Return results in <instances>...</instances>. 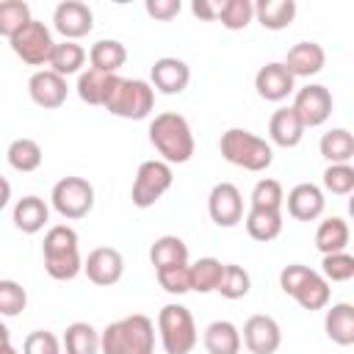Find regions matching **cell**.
I'll return each mask as SVG.
<instances>
[{
    "instance_id": "obj_51",
    "label": "cell",
    "mask_w": 354,
    "mask_h": 354,
    "mask_svg": "<svg viewBox=\"0 0 354 354\" xmlns=\"http://www.w3.org/2000/svg\"><path fill=\"white\" fill-rule=\"evenodd\" d=\"M0 354H17V348L11 343H6V346H0Z\"/></svg>"
},
{
    "instance_id": "obj_18",
    "label": "cell",
    "mask_w": 354,
    "mask_h": 354,
    "mask_svg": "<svg viewBox=\"0 0 354 354\" xmlns=\"http://www.w3.org/2000/svg\"><path fill=\"white\" fill-rule=\"evenodd\" d=\"M288 213L296 221H315L324 213V194L313 183H299L288 194Z\"/></svg>"
},
{
    "instance_id": "obj_14",
    "label": "cell",
    "mask_w": 354,
    "mask_h": 354,
    "mask_svg": "<svg viewBox=\"0 0 354 354\" xmlns=\"http://www.w3.org/2000/svg\"><path fill=\"white\" fill-rule=\"evenodd\" d=\"M152 86L160 91V94H183L185 91V86H188V80H191V69H188V64L185 61H180V58H171V55H166V58H158L155 64H152Z\"/></svg>"
},
{
    "instance_id": "obj_37",
    "label": "cell",
    "mask_w": 354,
    "mask_h": 354,
    "mask_svg": "<svg viewBox=\"0 0 354 354\" xmlns=\"http://www.w3.org/2000/svg\"><path fill=\"white\" fill-rule=\"evenodd\" d=\"M249 288H252V279H249V274H246V268H241V266H235V263H227L224 266V274H221V282H218V293L224 296V299H243L246 293H249Z\"/></svg>"
},
{
    "instance_id": "obj_13",
    "label": "cell",
    "mask_w": 354,
    "mask_h": 354,
    "mask_svg": "<svg viewBox=\"0 0 354 354\" xmlns=\"http://www.w3.org/2000/svg\"><path fill=\"white\" fill-rule=\"evenodd\" d=\"M243 343L252 354H274L282 343L279 324L271 315H252L243 324Z\"/></svg>"
},
{
    "instance_id": "obj_42",
    "label": "cell",
    "mask_w": 354,
    "mask_h": 354,
    "mask_svg": "<svg viewBox=\"0 0 354 354\" xmlns=\"http://www.w3.org/2000/svg\"><path fill=\"white\" fill-rule=\"evenodd\" d=\"M324 279L329 282H346L354 277V257L348 252H335V254H324Z\"/></svg>"
},
{
    "instance_id": "obj_11",
    "label": "cell",
    "mask_w": 354,
    "mask_h": 354,
    "mask_svg": "<svg viewBox=\"0 0 354 354\" xmlns=\"http://www.w3.org/2000/svg\"><path fill=\"white\" fill-rule=\"evenodd\" d=\"M83 271L88 277V282L100 285V288H111L122 279V271H124V260L116 249L111 246H97L88 252L86 263H83Z\"/></svg>"
},
{
    "instance_id": "obj_7",
    "label": "cell",
    "mask_w": 354,
    "mask_h": 354,
    "mask_svg": "<svg viewBox=\"0 0 354 354\" xmlns=\"http://www.w3.org/2000/svg\"><path fill=\"white\" fill-rule=\"evenodd\" d=\"M53 207L64 218H83L94 207V188L83 177H64L53 188Z\"/></svg>"
},
{
    "instance_id": "obj_31",
    "label": "cell",
    "mask_w": 354,
    "mask_h": 354,
    "mask_svg": "<svg viewBox=\"0 0 354 354\" xmlns=\"http://www.w3.org/2000/svg\"><path fill=\"white\" fill-rule=\"evenodd\" d=\"M188 271H191V290L210 293V290L218 288L221 274H224V266L216 257H199L194 266H188Z\"/></svg>"
},
{
    "instance_id": "obj_6",
    "label": "cell",
    "mask_w": 354,
    "mask_h": 354,
    "mask_svg": "<svg viewBox=\"0 0 354 354\" xmlns=\"http://www.w3.org/2000/svg\"><path fill=\"white\" fill-rule=\"evenodd\" d=\"M171 180H174V174H171V166L166 160H144L138 166L136 180H133V191H130L133 205L141 210L152 207L171 188Z\"/></svg>"
},
{
    "instance_id": "obj_49",
    "label": "cell",
    "mask_w": 354,
    "mask_h": 354,
    "mask_svg": "<svg viewBox=\"0 0 354 354\" xmlns=\"http://www.w3.org/2000/svg\"><path fill=\"white\" fill-rule=\"evenodd\" d=\"M8 199H11V185L6 177H0V210L8 205Z\"/></svg>"
},
{
    "instance_id": "obj_39",
    "label": "cell",
    "mask_w": 354,
    "mask_h": 354,
    "mask_svg": "<svg viewBox=\"0 0 354 354\" xmlns=\"http://www.w3.org/2000/svg\"><path fill=\"white\" fill-rule=\"evenodd\" d=\"M28 307V293L14 279H0V315L14 318Z\"/></svg>"
},
{
    "instance_id": "obj_46",
    "label": "cell",
    "mask_w": 354,
    "mask_h": 354,
    "mask_svg": "<svg viewBox=\"0 0 354 354\" xmlns=\"http://www.w3.org/2000/svg\"><path fill=\"white\" fill-rule=\"evenodd\" d=\"M310 274H313V268H307V266H301V263H290V266H285V268L279 271V288H282L288 296H296V290L310 279Z\"/></svg>"
},
{
    "instance_id": "obj_8",
    "label": "cell",
    "mask_w": 354,
    "mask_h": 354,
    "mask_svg": "<svg viewBox=\"0 0 354 354\" xmlns=\"http://www.w3.org/2000/svg\"><path fill=\"white\" fill-rule=\"evenodd\" d=\"M11 50L17 53V58H22L25 64L30 66H41L50 61V53H53V36L47 30L44 22L39 19H30L22 30H17L11 39Z\"/></svg>"
},
{
    "instance_id": "obj_23",
    "label": "cell",
    "mask_w": 354,
    "mask_h": 354,
    "mask_svg": "<svg viewBox=\"0 0 354 354\" xmlns=\"http://www.w3.org/2000/svg\"><path fill=\"white\" fill-rule=\"evenodd\" d=\"M88 61H91V69L105 72V75H116V69H122L124 61H127V50L116 39H102L91 47Z\"/></svg>"
},
{
    "instance_id": "obj_21",
    "label": "cell",
    "mask_w": 354,
    "mask_h": 354,
    "mask_svg": "<svg viewBox=\"0 0 354 354\" xmlns=\"http://www.w3.org/2000/svg\"><path fill=\"white\" fill-rule=\"evenodd\" d=\"M254 17L266 30H285L296 19L293 0H260L254 6Z\"/></svg>"
},
{
    "instance_id": "obj_1",
    "label": "cell",
    "mask_w": 354,
    "mask_h": 354,
    "mask_svg": "<svg viewBox=\"0 0 354 354\" xmlns=\"http://www.w3.org/2000/svg\"><path fill=\"white\" fill-rule=\"evenodd\" d=\"M102 354H155V326L147 315L133 313L108 324L100 335Z\"/></svg>"
},
{
    "instance_id": "obj_41",
    "label": "cell",
    "mask_w": 354,
    "mask_h": 354,
    "mask_svg": "<svg viewBox=\"0 0 354 354\" xmlns=\"http://www.w3.org/2000/svg\"><path fill=\"white\" fill-rule=\"evenodd\" d=\"M324 188L337 194V196H346L354 191V169L348 163H332L326 171H324Z\"/></svg>"
},
{
    "instance_id": "obj_5",
    "label": "cell",
    "mask_w": 354,
    "mask_h": 354,
    "mask_svg": "<svg viewBox=\"0 0 354 354\" xmlns=\"http://www.w3.org/2000/svg\"><path fill=\"white\" fill-rule=\"evenodd\" d=\"M158 332L166 354H191L196 346V324L183 304H166L158 313Z\"/></svg>"
},
{
    "instance_id": "obj_27",
    "label": "cell",
    "mask_w": 354,
    "mask_h": 354,
    "mask_svg": "<svg viewBox=\"0 0 354 354\" xmlns=\"http://www.w3.org/2000/svg\"><path fill=\"white\" fill-rule=\"evenodd\" d=\"M83 61H86V50H83L80 44H75V41H61V44H53V53H50V61H47V64H50V72L66 77V75L80 72Z\"/></svg>"
},
{
    "instance_id": "obj_3",
    "label": "cell",
    "mask_w": 354,
    "mask_h": 354,
    "mask_svg": "<svg viewBox=\"0 0 354 354\" xmlns=\"http://www.w3.org/2000/svg\"><path fill=\"white\" fill-rule=\"evenodd\" d=\"M102 108L122 119H147L155 108V91L147 80H124L113 75Z\"/></svg>"
},
{
    "instance_id": "obj_36",
    "label": "cell",
    "mask_w": 354,
    "mask_h": 354,
    "mask_svg": "<svg viewBox=\"0 0 354 354\" xmlns=\"http://www.w3.org/2000/svg\"><path fill=\"white\" fill-rule=\"evenodd\" d=\"M304 310H321V307H326L329 304V282L321 277V274H310V279L296 290V296H293Z\"/></svg>"
},
{
    "instance_id": "obj_19",
    "label": "cell",
    "mask_w": 354,
    "mask_h": 354,
    "mask_svg": "<svg viewBox=\"0 0 354 354\" xmlns=\"http://www.w3.org/2000/svg\"><path fill=\"white\" fill-rule=\"evenodd\" d=\"M268 133H271V141L277 147L290 149V147H296L301 141L304 124L299 122V116L293 113V108H279V111H274V116L268 122Z\"/></svg>"
},
{
    "instance_id": "obj_16",
    "label": "cell",
    "mask_w": 354,
    "mask_h": 354,
    "mask_svg": "<svg viewBox=\"0 0 354 354\" xmlns=\"http://www.w3.org/2000/svg\"><path fill=\"white\" fill-rule=\"evenodd\" d=\"M326 64V53L318 41H299L288 50V58H285V69L293 75V77H310V75H318Z\"/></svg>"
},
{
    "instance_id": "obj_45",
    "label": "cell",
    "mask_w": 354,
    "mask_h": 354,
    "mask_svg": "<svg viewBox=\"0 0 354 354\" xmlns=\"http://www.w3.org/2000/svg\"><path fill=\"white\" fill-rule=\"evenodd\" d=\"M22 351H25V354H61V343H58V337H55L53 332L36 329V332H30V335L25 337Z\"/></svg>"
},
{
    "instance_id": "obj_15",
    "label": "cell",
    "mask_w": 354,
    "mask_h": 354,
    "mask_svg": "<svg viewBox=\"0 0 354 354\" xmlns=\"http://www.w3.org/2000/svg\"><path fill=\"white\" fill-rule=\"evenodd\" d=\"M28 91H30V100L39 105V108H61L66 102V80L50 69H41L36 72L30 80H28Z\"/></svg>"
},
{
    "instance_id": "obj_33",
    "label": "cell",
    "mask_w": 354,
    "mask_h": 354,
    "mask_svg": "<svg viewBox=\"0 0 354 354\" xmlns=\"http://www.w3.org/2000/svg\"><path fill=\"white\" fill-rule=\"evenodd\" d=\"M30 6L22 0H0V36L11 39L30 22Z\"/></svg>"
},
{
    "instance_id": "obj_48",
    "label": "cell",
    "mask_w": 354,
    "mask_h": 354,
    "mask_svg": "<svg viewBox=\"0 0 354 354\" xmlns=\"http://www.w3.org/2000/svg\"><path fill=\"white\" fill-rule=\"evenodd\" d=\"M218 6H221V3H210V0H194V3H191V11H194L199 19L213 22V19H218Z\"/></svg>"
},
{
    "instance_id": "obj_20",
    "label": "cell",
    "mask_w": 354,
    "mask_h": 354,
    "mask_svg": "<svg viewBox=\"0 0 354 354\" xmlns=\"http://www.w3.org/2000/svg\"><path fill=\"white\" fill-rule=\"evenodd\" d=\"M149 260L155 271L171 268V266H188V246L177 235H160L149 249Z\"/></svg>"
},
{
    "instance_id": "obj_4",
    "label": "cell",
    "mask_w": 354,
    "mask_h": 354,
    "mask_svg": "<svg viewBox=\"0 0 354 354\" xmlns=\"http://www.w3.org/2000/svg\"><path fill=\"white\" fill-rule=\"evenodd\" d=\"M218 149H221L224 160H230L232 166H241L246 171H266L274 160L271 144L249 130H241V127L227 130L218 141Z\"/></svg>"
},
{
    "instance_id": "obj_24",
    "label": "cell",
    "mask_w": 354,
    "mask_h": 354,
    "mask_svg": "<svg viewBox=\"0 0 354 354\" xmlns=\"http://www.w3.org/2000/svg\"><path fill=\"white\" fill-rule=\"evenodd\" d=\"M47 216H50V210H47L44 199H39V196H22L14 207V224L25 235L39 232L47 224Z\"/></svg>"
},
{
    "instance_id": "obj_43",
    "label": "cell",
    "mask_w": 354,
    "mask_h": 354,
    "mask_svg": "<svg viewBox=\"0 0 354 354\" xmlns=\"http://www.w3.org/2000/svg\"><path fill=\"white\" fill-rule=\"evenodd\" d=\"M75 249H77V232L66 224H55L44 235V254H61V252H75Z\"/></svg>"
},
{
    "instance_id": "obj_22",
    "label": "cell",
    "mask_w": 354,
    "mask_h": 354,
    "mask_svg": "<svg viewBox=\"0 0 354 354\" xmlns=\"http://www.w3.org/2000/svg\"><path fill=\"white\" fill-rule=\"evenodd\" d=\"M324 329H326V337L337 346H351L354 343V307L340 301L335 304L329 313H326V321H324Z\"/></svg>"
},
{
    "instance_id": "obj_2",
    "label": "cell",
    "mask_w": 354,
    "mask_h": 354,
    "mask_svg": "<svg viewBox=\"0 0 354 354\" xmlns=\"http://www.w3.org/2000/svg\"><path fill=\"white\" fill-rule=\"evenodd\" d=\"M149 141L152 147L163 155V160L171 166V163H185L191 160L194 155V133H191V124L185 122V116L180 113H158L149 124Z\"/></svg>"
},
{
    "instance_id": "obj_44",
    "label": "cell",
    "mask_w": 354,
    "mask_h": 354,
    "mask_svg": "<svg viewBox=\"0 0 354 354\" xmlns=\"http://www.w3.org/2000/svg\"><path fill=\"white\" fill-rule=\"evenodd\" d=\"M155 274H158L160 288L166 293H171V296H183V293L191 290V271H188V266H171V268H160Z\"/></svg>"
},
{
    "instance_id": "obj_38",
    "label": "cell",
    "mask_w": 354,
    "mask_h": 354,
    "mask_svg": "<svg viewBox=\"0 0 354 354\" xmlns=\"http://www.w3.org/2000/svg\"><path fill=\"white\" fill-rule=\"evenodd\" d=\"M254 17V6L249 0H224L218 6V19L227 30H243Z\"/></svg>"
},
{
    "instance_id": "obj_40",
    "label": "cell",
    "mask_w": 354,
    "mask_h": 354,
    "mask_svg": "<svg viewBox=\"0 0 354 354\" xmlns=\"http://www.w3.org/2000/svg\"><path fill=\"white\" fill-rule=\"evenodd\" d=\"M282 202H285V194H282V185L277 180H260L252 188V207L254 210H277L279 213Z\"/></svg>"
},
{
    "instance_id": "obj_30",
    "label": "cell",
    "mask_w": 354,
    "mask_h": 354,
    "mask_svg": "<svg viewBox=\"0 0 354 354\" xmlns=\"http://www.w3.org/2000/svg\"><path fill=\"white\" fill-rule=\"evenodd\" d=\"M6 155H8L11 169H17V171H22V174L36 171V169L41 166V158H44L41 147H39L33 138H17V141H11Z\"/></svg>"
},
{
    "instance_id": "obj_32",
    "label": "cell",
    "mask_w": 354,
    "mask_h": 354,
    "mask_svg": "<svg viewBox=\"0 0 354 354\" xmlns=\"http://www.w3.org/2000/svg\"><path fill=\"white\" fill-rule=\"evenodd\" d=\"M321 155L329 163H348L354 158V136L348 130H343V127L324 133V138H321Z\"/></svg>"
},
{
    "instance_id": "obj_26",
    "label": "cell",
    "mask_w": 354,
    "mask_h": 354,
    "mask_svg": "<svg viewBox=\"0 0 354 354\" xmlns=\"http://www.w3.org/2000/svg\"><path fill=\"white\" fill-rule=\"evenodd\" d=\"M205 348H207V354H238L241 332L230 321H213L205 329Z\"/></svg>"
},
{
    "instance_id": "obj_25",
    "label": "cell",
    "mask_w": 354,
    "mask_h": 354,
    "mask_svg": "<svg viewBox=\"0 0 354 354\" xmlns=\"http://www.w3.org/2000/svg\"><path fill=\"white\" fill-rule=\"evenodd\" d=\"M348 238H351L348 224H346L340 216H332V218L321 221L318 230H315V246H318L321 254L343 252V249L348 246Z\"/></svg>"
},
{
    "instance_id": "obj_12",
    "label": "cell",
    "mask_w": 354,
    "mask_h": 354,
    "mask_svg": "<svg viewBox=\"0 0 354 354\" xmlns=\"http://www.w3.org/2000/svg\"><path fill=\"white\" fill-rule=\"evenodd\" d=\"M53 22H55V30H58L66 41H75V39L91 33V28H94V14H91V8H88L86 3H80V0H66V3H61V6L55 8Z\"/></svg>"
},
{
    "instance_id": "obj_29",
    "label": "cell",
    "mask_w": 354,
    "mask_h": 354,
    "mask_svg": "<svg viewBox=\"0 0 354 354\" xmlns=\"http://www.w3.org/2000/svg\"><path fill=\"white\" fill-rule=\"evenodd\" d=\"M64 348H66V354H97L100 351V335L91 324L75 321L64 332Z\"/></svg>"
},
{
    "instance_id": "obj_10",
    "label": "cell",
    "mask_w": 354,
    "mask_h": 354,
    "mask_svg": "<svg viewBox=\"0 0 354 354\" xmlns=\"http://www.w3.org/2000/svg\"><path fill=\"white\" fill-rule=\"evenodd\" d=\"M207 213L218 227H235L243 218V196L232 183L213 185L207 196Z\"/></svg>"
},
{
    "instance_id": "obj_50",
    "label": "cell",
    "mask_w": 354,
    "mask_h": 354,
    "mask_svg": "<svg viewBox=\"0 0 354 354\" xmlns=\"http://www.w3.org/2000/svg\"><path fill=\"white\" fill-rule=\"evenodd\" d=\"M6 343H11V335H8V329H6V324L0 321V346H6Z\"/></svg>"
},
{
    "instance_id": "obj_34",
    "label": "cell",
    "mask_w": 354,
    "mask_h": 354,
    "mask_svg": "<svg viewBox=\"0 0 354 354\" xmlns=\"http://www.w3.org/2000/svg\"><path fill=\"white\" fill-rule=\"evenodd\" d=\"M111 77L113 75H105V72H97V69H88L77 77V94L83 102L88 105H102L105 102V94H108V86H111Z\"/></svg>"
},
{
    "instance_id": "obj_9",
    "label": "cell",
    "mask_w": 354,
    "mask_h": 354,
    "mask_svg": "<svg viewBox=\"0 0 354 354\" xmlns=\"http://www.w3.org/2000/svg\"><path fill=\"white\" fill-rule=\"evenodd\" d=\"M293 113L304 127H318L332 116V94L326 86H304L293 100Z\"/></svg>"
},
{
    "instance_id": "obj_35",
    "label": "cell",
    "mask_w": 354,
    "mask_h": 354,
    "mask_svg": "<svg viewBox=\"0 0 354 354\" xmlns=\"http://www.w3.org/2000/svg\"><path fill=\"white\" fill-rule=\"evenodd\" d=\"M83 268V260H80V252H61V254H44V271L58 279V282H66V279H75Z\"/></svg>"
},
{
    "instance_id": "obj_47",
    "label": "cell",
    "mask_w": 354,
    "mask_h": 354,
    "mask_svg": "<svg viewBox=\"0 0 354 354\" xmlns=\"http://www.w3.org/2000/svg\"><path fill=\"white\" fill-rule=\"evenodd\" d=\"M180 0H147V14L152 19H160V22H169L180 14Z\"/></svg>"
},
{
    "instance_id": "obj_28",
    "label": "cell",
    "mask_w": 354,
    "mask_h": 354,
    "mask_svg": "<svg viewBox=\"0 0 354 354\" xmlns=\"http://www.w3.org/2000/svg\"><path fill=\"white\" fill-rule=\"evenodd\" d=\"M246 232L249 238L260 241V243H268L274 241L279 232H282V213L277 210H249L246 216Z\"/></svg>"
},
{
    "instance_id": "obj_17",
    "label": "cell",
    "mask_w": 354,
    "mask_h": 354,
    "mask_svg": "<svg viewBox=\"0 0 354 354\" xmlns=\"http://www.w3.org/2000/svg\"><path fill=\"white\" fill-rule=\"evenodd\" d=\"M293 75L285 69V64H266L260 66V72L254 75V88L263 100L268 102H279L293 91Z\"/></svg>"
}]
</instances>
